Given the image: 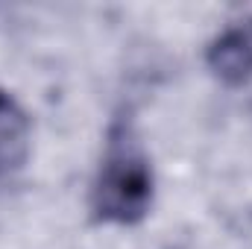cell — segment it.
I'll list each match as a JSON object with an SVG mask.
<instances>
[{
	"label": "cell",
	"mask_w": 252,
	"mask_h": 249,
	"mask_svg": "<svg viewBox=\"0 0 252 249\" xmlns=\"http://www.w3.org/2000/svg\"><path fill=\"white\" fill-rule=\"evenodd\" d=\"M153 202V170L144 153L129 144L115 141L97 182L91 190V208L106 223H138Z\"/></svg>",
	"instance_id": "cell-1"
},
{
	"label": "cell",
	"mask_w": 252,
	"mask_h": 249,
	"mask_svg": "<svg viewBox=\"0 0 252 249\" xmlns=\"http://www.w3.org/2000/svg\"><path fill=\"white\" fill-rule=\"evenodd\" d=\"M208 67L229 85H241L252 76V21L229 27L208 47Z\"/></svg>",
	"instance_id": "cell-2"
},
{
	"label": "cell",
	"mask_w": 252,
	"mask_h": 249,
	"mask_svg": "<svg viewBox=\"0 0 252 249\" xmlns=\"http://www.w3.org/2000/svg\"><path fill=\"white\" fill-rule=\"evenodd\" d=\"M30 153V121L24 109L0 91V173L24 164Z\"/></svg>",
	"instance_id": "cell-3"
}]
</instances>
